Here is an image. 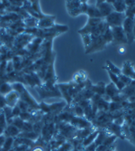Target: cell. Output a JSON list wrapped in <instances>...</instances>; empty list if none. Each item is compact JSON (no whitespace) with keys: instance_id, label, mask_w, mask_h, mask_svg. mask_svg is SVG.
Returning <instances> with one entry per match:
<instances>
[{"instance_id":"cell-11","label":"cell","mask_w":135,"mask_h":151,"mask_svg":"<svg viewBox=\"0 0 135 151\" xmlns=\"http://www.w3.org/2000/svg\"><path fill=\"white\" fill-rule=\"evenodd\" d=\"M55 16H48L45 15L43 17H42L41 19H39L38 22V26L37 28L39 29H47V28H50L54 24V20H55Z\"/></svg>"},{"instance_id":"cell-9","label":"cell","mask_w":135,"mask_h":151,"mask_svg":"<svg viewBox=\"0 0 135 151\" xmlns=\"http://www.w3.org/2000/svg\"><path fill=\"white\" fill-rule=\"evenodd\" d=\"M95 5H96V6L99 10L102 18H105L106 17L109 16L111 13L114 12V7L112 4L108 3L107 1H97Z\"/></svg>"},{"instance_id":"cell-4","label":"cell","mask_w":135,"mask_h":151,"mask_svg":"<svg viewBox=\"0 0 135 151\" xmlns=\"http://www.w3.org/2000/svg\"><path fill=\"white\" fill-rule=\"evenodd\" d=\"M125 18H126V17L124 15V13H118V12L114 11L113 13L110 14L109 16L106 17L104 19L106 22V24L109 25L111 28H113V27H117V26L123 25Z\"/></svg>"},{"instance_id":"cell-19","label":"cell","mask_w":135,"mask_h":151,"mask_svg":"<svg viewBox=\"0 0 135 151\" xmlns=\"http://www.w3.org/2000/svg\"><path fill=\"white\" fill-rule=\"evenodd\" d=\"M105 63H106V65L103 67V69L110 71L111 73H113L115 74V75H120V74H122V72H121V69H120V68H118L117 66H115L110 60H107V61L105 62Z\"/></svg>"},{"instance_id":"cell-1","label":"cell","mask_w":135,"mask_h":151,"mask_svg":"<svg viewBox=\"0 0 135 151\" xmlns=\"http://www.w3.org/2000/svg\"><path fill=\"white\" fill-rule=\"evenodd\" d=\"M11 86L14 91H16L19 93L20 100L29 105L31 109V113L33 111H39V104L33 98V96L28 92V91L25 89L23 83H21V82H14V83L11 84Z\"/></svg>"},{"instance_id":"cell-14","label":"cell","mask_w":135,"mask_h":151,"mask_svg":"<svg viewBox=\"0 0 135 151\" xmlns=\"http://www.w3.org/2000/svg\"><path fill=\"white\" fill-rule=\"evenodd\" d=\"M86 15L88 16V18H102L101 14L95 4L87 3V7L86 11Z\"/></svg>"},{"instance_id":"cell-33","label":"cell","mask_w":135,"mask_h":151,"mask_svg":"<svg viewBox=\"0 0 135 151\" xmlns=\"http://www.w3.org/2000/svg\"><path fill=\"white\" fill-rule=\"evenodd\" d=\"M44 150H45V148L41 146L34 145V147H32V151H44Z\"/></svg>"},{"instance_id":"cell-8","label":"cell","mask_w":135,"mask_h":151,"mask_svg":"<svg viewBox=\"0 0 135 151\" xmlns=\"http://www.w3.org/2000/svg\"><path fill=\"white\" fill-rule=\"evenodd\" d=\"M104 20V18H88L87 24L78 30V34L82 35H91L96 28L97 27V25Z\"/></svg>"},{"instance_id":"cell-39","label":"cell","mask_w":135,"mask_h":151,"mask_svg":"<svg viewBox=\"0 0 135 151\" xmlns=\"http://www.w3.org/2000/svg\"><path fill=\"white\" fill-rule=\"evenodd\" d=\"M132 80L135 81V71H134V73H133V76H132Z\"/></svg>"},{"instance_id":"cell-16","label":"cell","mask_w":135,"mask_h":151,"mask_svg":"<svg viewBox=\"0 0 135 151\" xmlns=\"http://www.w3.org/2000/svg\"><path fill=\"white\" fill-rule=\"evenodd\" d=\"M20 133H21V131L16 127H15V126L12 125V124H9L6 128L3 135L6 137V138H14V139H15L16 137H18L19 136Z\"/></svg>"},{"instance_id":"cell-21","label":"cell","mask_w":135,"mask_h":151,"mask_svg":"<svg viewBox=\"0 0 135 151\" xmlns=\"http://www.w3.org/2000/svg\"><path fill=\"white\" fill-rule=\"evenodd\" d=\"M92 91L95 94H97V95H100L102 97H104L105 94V84L103 81H100L96 85L92 86Z\"/></svg>"},{"instance_id":"cell-29","label":"cell","mask_w":135,"mask_h":151,"mask_svg":"<svg viewBox=\"0 0 135 151\" xmlns=\"http://www.w3.org/2000/svg\"><path fill=\"white\" fill-rule=\"evenodd\" d=\"M81 36H82V38H83V43L85 45V49H87L91 44V41H92L91 36H90V35H82Z\"/></svg>"},{"instance_id":"cell-35","label":"cell","mask_w":135,"mask_h":151,"mask_svg":"<svg viewBox=\"0 0 135 151\" xmlns=\"http://www.w3.org/2000/svg\"><path fill=\"white\" fill-rule=\"evenodd\" d=\"M124 1H125V5H126L127 7L131 6H133L135 4V0H124Z\"/></svg>"},{"instance_id":"cell-10","label":"cell","mask_w":135,"mask_h":151,"mask_svg":"<svg viewBox=\"0 0 135 151\" xmlns=\"http://www.w3.org/2000/svg\"><path fill=\"white\" fill-rule=\"evenodd\" d=\"M66 6L69 14L75 17L82 14L81 12V1H66Z\"/></svg>"},{"instance_id":"cell-6","label":"cell","mask_w":135,"mask_h":151,"mask_svg":"<svg viewBox=\"0 0 135 151\" xmlns=\"http://www.w3.org/2000/svg\"><path fill=\"white\" fill-rule=\"evenodd\" d=\"M91 44L86 49V53L88 54V53H92V52H98V51H102L104 50L107 44L106 42L104 40L103 36H99V37H96V38H92L91 37Z\"/></svg>"},{"instance_id":"cell-7","label":"cell","mask_w":135,"mask_h":151,"mask_svg":"<svg viewBox=\"0 0 135 151\" xmlns=\"http://www.w3.org/2000/svg\"><path fill=\"white\" fill-rule=\"evenodd\" d=\"M135 24V19L134 18H128L126 17L125 20L124 21V24L122 25L124 29V32L126 35L127 42L128 44H131L134 41V36H133V27Z\"/></svg>"},{"instance_id":"cell-25","label":"cell","mask_w":135,"mask_h":151,"mask_svg":"<svg viewBox=\"0 0 135 151\" xmlns=\"http://www.w3.org/2000/svg\"><path fill=\"white\" fill-rule=\"evenodd\" d=\"M3 112L5 114V117H6V122H7V125L11 124L12 123V120L14 119L13 117V114H12V108L8 107V106H6L4 109H3Z\"/></svg>"},{"instance_id":"cell-38","label":"cell","mask_w":135,"mask_h":151,"mask_svg":"<svg viewBox=\"0 0 135 151\" xmlns=\"http://www.w3.org/2000/svg\"><path fill=\"white\" fill-rule=\"evenodd\" d=\"M71 151H83V150H79V149H76V148H73Z\"/></svg>"},{"instance_id":"cell-34","label":"cell","mask_w":135,"mask_h":151,"mask_svg":"<svg viewBox=\"0 0 135 151\" xmlns=\"http://www.w3.org/2000/svg\"><path fill=\"white\" fill-rule=\"evenodd\" d=\"M5 140H6V137L4 135L0 136V149L3 147V145L5 143Z\"/></svg>"},{"instance_id":"cell-26","label":"cell","mask_w":135,"mask_h":151,"mask_svg":"<svg viewBox=\"0 0 135 151\" xmlns=\"http://www.w3.org/2000/svg\"><path fill=\"white\" fill-rule=\"evenodd\" d=\"M11 124L14 125L15 127H16L20 131H22L23 127V124H24V121L22 120L19 117H17V118H14V119H13Z\"/></svg>"},{"instance_id":"cell-22","label":"cell","mask_w":135,"mask_h":151,"mask_svg":"<svg viewBox=\"0 0 135 151\" xmlns=\"http://www.w3.org/2000/svg\"><path fill=\"white\" fill-rule=\"evenodd\" d=\"M23 22L24 24V26L26 27L25 29H28V28H36L38 26L39 20L30 16L25 19H23Z\"/></svg>"},{"instance_id":"cell-27","label":"cell","mask_w":135,"mask_h":151,"mask_svg":"<svg viewBox=\"0 0 135 151\" xmlns=\"http://www.w3.org/2000/svg\"><path fill=\"white\" fill-rule=\"evenodd\" d=\"M124 15L128 18H134L135 19V4L131 6H128L126 11L124 12Z\"/></svg>"},{"instance_id":"cell-5","label":"cell","mask_w":135,"mask_h":151,"mask_svg":"<svg viewBox=\"0 0 135 151\" xmlns=\"http://www.w3.org/2000/svg\"><path fill=\"white\" fill-rule=\"evenodd\" d=\"M112 34H113V42L112 44L114 45H124L128 44L126 35L124 32V29L122 26L113 27Z\"/></svg>"},{"instance_id":"cell-3","label":"cell","mask_w":135,"mask_h":151,"mask_svg":"<svg viewBox=\"0 0 135 151\" xmlns=\"http://www.w3.org/2000/svg\"><path fill=\"white\" fill-rule=\"evenodd\" d=\"M34 38V36H33L30 34H27L25 32L18 35L17 36L15 37V40H14V46L11 50H23L25 49L31 42L32 40Z\"/></svg>"},{"instance_id":"cell-41","label":"cell","mask_w":135,"mask_h":151,"mask_svg":"<svg viewBox=\"0 0 135 151\" xmlns=\"http://www.w3.org/2000/svg\"><path fill=\"white\" fill-rule=\"evenodd\" d=\"M134 40H135V38H134Z\"/></svg>"},{"instance_id":"cell-32","label":"cell","mask_w":135,"mask_h":151,"mask_svg":"<svg viewBox=\"0 0 135 151\" xmlns=\"http://www.w3.org/2000/svg\"><path fill=\"white\" fill-rule=\"evenodd\" d=\"M97 145L95 144V142H93L91 145H89V146H87V147H85L84 149H83V151H96V149H97Z\"/></svg>"},{"instance_id":"cell-28","label":"cell","mask_w":135,"mask_h":151,"mask_svg":"<svg viewBox=\"0 0 135 151\" xmlns=\"http://www.w3.org/2000/svg\"><path fill=\"white\" fill-rule=\"evenodd\" d=\"M119 76V79H120V81L123 82V83L125 85V87L126 86H128L131 82L132 81V79H131L130 77H127V76H125V75H124V74H120V75H118Z\"/></svg>"},{"instance_id":"cell-23","label":"cell","mask_w":135,"mask_h":151,"mask_svg":"<svg viewBox=\"0 0 135 151\" xmlns=\"http://www.w3.org/2000/svg\"><path fill=\"white\" fill-rule=\"evenodd\" d=\"M18 137H19V138H23V139L33 141V140H36V139H39L40 135H38L34 131H25V132L23 131V132H21Z\"/></svg>"},{"instance_id":"cell-15","label":"cell","mask_w":135,"mask_h":151,"mask_svg":"<svg viewBox=\"0 0 135 151\" xmlns=\"http://www.w3.org/2000/svg\"><path fill=\"white\" fill-rule=\"evenodd\" d=\"M121 72H122V74L132 79L133 73H134L132 63L131 61H125L123 64V68L121 69Z\"/></svg>"},{"instance_id":"cell-2","label":"cell","mask_w":135,"mask_h":151,"mask_svg":"<svg viewBox=\"0 0 135 151\" xmlns=\"http://www.w3.org/2000/svg\"><path fill=\"white\" fill-rule=\"evenodd\" d=\"M36 91L39 93L41 99H46L50 97H60L61 94L57 88L56 84H52L50 82H43L42 85L37 86Z\"/></svg>"},{"instance_id":"cell-12","label":"cell","mask_w":135,"mask_h":151,"mask_svg":"<svg viewBox=\"0 0 135 151\" xmlns=\"http://www.w3.org/2000/svg\"><path fill=\"white\" fill-rule=\"evenodd\" d=\"M56 86L59 89L61 96H63V97L65 98L67 104L70 105L72 102V98H71L70 93V82L69 83H58V84H56Z\"/></svg>"},{"instance_id":"cell-17","label":"cell","mask_w":135,"mask_h":151,"mask_svg":"<svg viewBox=\"0 0 135 151\" xmlns=\"http://www.w3.org/2000/svg\"><path fill=\"white\" fill-rule=\"evenodd\" d=\"M112 6L114 7V11L118 13H124L127 8L124 0H114Z\"/></svg>"},{"instance_id":"cell-18","label":"cell","mask_w":135,"mask_h":151,"mask_svg":"<svg viewBox=\"0 0 135 151\" xmlns=\"http://www.w3.org/2000/svg\"><path fill=\"white\" fill-rule=\"evenodd\" d=\"M87 81V74L85 71H78L73 76V82L75 83H83Z\"/></svg>"},{"instance_id":"cell-20","label":"cell","mask_w":135,"mask_h":151,"mask_svg":"<svg viewBox=\"0 0 135 151\" xmlns=\"http://www.w3.org/2000/svg\"><path fill=\"white\" fill-rule=\"evenodd\" d=\"M97 135H98V129H96L94 132H92L90 135H88L87 138L82 141V147H83V148L87 147V146H89L93 142H95V140H96Z\"/></svg>"},{"instance_id":"cell-36","label":"cell","mask_w":135,"mask_h":151,"mask_svg":"<svg viewBox=\"0 0 135 151\" xmlns=\"http://www.w3.org/2000/svg\"><path fill=\"white\" fill-rule=\"evenodd\" d=\"M124 51H125V49L123 48V47L119 49V52H120V53H124Z\"/></svg>"},{"instance_id":"cell-31","label":"cell","mask_w":135,"mask_h":151,"mask_svg":"<svg viewBox=\"0 0 135 151\" xmlns=\"http://www.w3.org/2000/svg\"><path fill=\"white\" fill-rule=\"evenodd\" d=\"M6 106V101L5 96L0 94V111H2Z\"/></svg>"},{"instance_id":"cell-37","label":"cell","mask_w":135,"mask_h":151,"mask_svg":"<svg viewBox=\"0 0 135 151\" xmlns=\"http://www.w3.org/2000/svg\"><path fill=\"white\" fill-rule=\"evenodd\" d=\"M133 36L135 38V24H134V27H133Z\"/></svg>"},{"instance_id":"cell-24","label":"cell","mask_w":135,"mask_h":151,"mask_svg":"<svg viewBox=\"0 0 135 151\" xmlns=\"http://www.w3.org/2000/svg\"><path fill=\"white\" fill-rule=\"evenodd\" d=\"M12 91L13 89H12L11 84H9L8 82L5 81H0V94L6 96L7 93H9Z\"/></svg>"},{"instance_id":"cell-40","label":"cell","mask_w":135,"mask_h":151,"mask_svg":"<svg viewBox=\"0 0 135 151\" xmlns=\"http://www.w3.org/2000/svg\"><path fill=\"white\" fill-rule=\"evenodd\" d=\"M113 151H115V149H114V150H113Z\"/></svg>"},{"instance_id":"cell-30","label":"cell","mask_w":135,"mask_h":151,"mask_svg":"<svg viewBox=\"0 0 135 151\" xmlns=\"http://www.w3.org/2000/svg\"><path fill=\"white\" fill-rule=\"evenodd\" d=\"M21 109H20V108L16 105V106H15L13 109H12V114H13V117L14 118H17V117H19L20 116V114H21Z\"/></svg>"},{"instance_id":"cell-13","label":"cell","mask_w":135,"mask_h":151,"mask_svg":"<svg viewBox=\"0 0 135 151\" xmlns=\"http://www.w3.org/2000/svg\"><path fill=\"white\" fill-rule=\"evenodd\" d=\"M5 98H6V106L10 107L12 109L15 106H16L18 101H20L19 93L14 90L12 91H10L9 93H7L5 96Z\"/></svg>"}]
</instances>
